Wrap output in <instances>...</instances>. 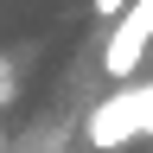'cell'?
I'll list each match as a JSON object with an SVG mask.
<instances>
[{"mask_svg":"<svg viewBox=\"0 0 153 153\" xmlns=\"http://www.w3.org/2000/svg\"><path fill=\"white\" fill-rule=\"evenodd\" d=\"M147 38H153V0H128V13L115 19V38H108V76H128L140 64Z\"/></svg>","mask_w":153,"mask_h":153,"instance_id":"cell-1","label":"cell"},{"mask_svg":"<svg viewBox=\"0 0 153 153\" xmlns=\"http://www.w3.org/2000/svg\"><path fill=\"white\" fill-rule=\"evenodd\" d=\"M96 13H102V19H121V13H128V0H96Z\"/></svg>","mask_w":153,"mask_h":153,"instance_id":"cell-2","label":"cell"},{"mask_svg":"<svg viewBox=\"0 0 153 153\" xmlns=\"http://www.w3.org/2000/svg\"><path fill=\"white\" fill-rule=\"evenodd\" d=\"M0 153H7V134H0Z\"/></svg>","mask_w":153,"mask_h":153,"instance_id":"cell-3","label":"cell"}]
</instances>
